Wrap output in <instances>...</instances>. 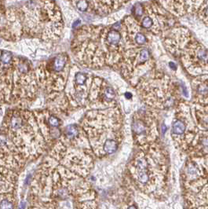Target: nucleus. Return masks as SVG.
Listing matches in <instances>:
<instances>
[{
	"mask_svg": "<svg viewBox=\"0 0 208 209\" xmlns=\"http://www.w3.org/2000/svg\"><path fill=\"white\" fill-rule=\"evenodd\" d=\"M127 2L124 1H88L87 11L96 15L104 16L119 10Z\"/></svg>",
	"mask_w": 208,
	"mask_h": 209,
	"instance_id": "20",
	"label": "nucleus"
},
{
	"mask_svg": "<svg viewBox=\"0 0 208 209\" xmlns=\"http://www.w3.org/2000/svg\"><path fill=\"white\" fill-rule=\"evenodd\" d=\"M24 37L56 42L64 30L60 7L54 1H28L18 7Z\"/></svg>",
	"mask_w": 208,
	"mask_h": 209,
	"instance_id": "4",
	"label": "nucleus"
},
{
	"mask_svg": "<svg viewBox=\"0 0 208 209\" xmlns=\"http://www.w3.org/2000/svg\"><path fill=\"white\" fill-rule=\"evenodd\" d=\"M128 209H137L134 206H130V207L128 208Z\"/></svg>",
	"mask_w": 208,
	"mask_h": 209,
	"instance_id": "30",
	"label": "nucleus"
},
{
	"mask_svg": "<svg viewBox=\"0 0 208 209\" xmlns=\"http://www.w3.org/2000/svg\"><path fill=\"white\" fill-rule=\"evenodd\" d=\"M26 159L0 129V166L13 171L21 169Z\"/></svg>",
	"mask_w": 208,
	"mask_h": 209,
	"instance_id": "17",
	"label": "nucleus"
},
{
	"mask_svg": "<svg viewBox=\"0 0 208 209\" xmlns=\"http://www.w3.org/2000/svg\"><path fill=\"white\" fill-rule=\"evenodd\" d=\"M165 10L177 17H181L186 13L192 12L191 1H163L159 2Z\"/></svg>",
	"mask_w": 208,
	"mask_h": 209,
	"instance_id": "23",
	"label": "nucleus"
},
{
	"mask_svg": "<svg viewBox=\"0 0 208 209\" xmlns=\"http://www.w3.org/2000/svg\"><path fill=\"white\" fill-rule=\"evenodd\" d=\"M82 209H83V208H82Z\"/></svg>",
	"mask_w": 208,
	"mask_h": 209,
	"instance_id": "31",
	"label": "nucleus"
},
{
	"mask_svg": "<svg viewBox=\"0 0 208 209\" xmlns=\"http://www.w3.org/2000/svg\"><path fill=\"white\" fill-rule=\"evenodd\" d=\"M70 57L67 53H59L42 61L35 69L39 87L46 95L63 92L71 71Z\"/></svg>",
	"mask_w": 208,
	"mask_h": 209,
	"instance_id": "8",
	"label": "nucleus"
},
{
	"mask_svg": "<svg viewBox=\"0 0 208 209\" xmlns=\"http://www.w3.org/2000/svg\"><path fill=\"white\" fill-rule=\"evenodd\" d=\"M192 102L208 105V75L195 77L192 82Z\"/></svg>",
	"mask_w": 208,
	"mask_h": 209,
	"instance_id": "19",
	"label": "nucleus"
},
{
	"mask_svg": "<svg viewBox=\"0 0 208 209\" xmlns=\"http://www.w3.org/2000/svg\"><path fill=\"white\" fill-rule=\"evenodd\" d=\"M133 139L140 146L152 144L160 136L159 120L155 112L142 109L135 112L131 121Z\"/></svg>",
	"mask_w": 208,
	"mask_h": 209,
	"instance_id": "12",
	"label": "nucleus"
},
{
	"mask_svg": "<svg viewBox=\"0 0 208 209\" xmlns=\"http://www.w3.org/2000/svg\"><path fill=\"white\" fill-rule=\"evenodd\" d=\"M94 75L72 65L69 77L64 90L72 111L87 108L88 97Z\"/></svg>",
	"mask_w": 208,
	"mask_h": 209,
	"instance_id": "11",
	"label": "nucleus"
},
{
	"mask_svg": "<svg viewBox=\"0 0 208 209\" xmlns=\"http://www.w3.org/2000/svg\"><path fill=\"white\" fill-rule=\"evenodd\" d=\"M6 8L7 7H6V6H5V2L0 1V21L2 18V17L4 16L5 13L6 11Z\"/></svg>",
	"mask_w": 208,
	"mask_h": 209,
	"instance_id": "27",
	"label": "nucleus"
},
{
	"mask_svg": "<svg viewBox=\"0 0 208 209\" xmlns=\"http://www.w3.org/2000/svg\"><path fill=\"white\" fill-rule=\"evenodd\" d=\"M132 12H133V15H132V16H133L137 21H138V20H140L141 17L144 15V13H145V5L137 2V3H136V4L133 6Z\"/></svg>",
	"mask_w": 208,
	"mask_h": 209,
	"instance_id": "26",
	"label": "nucleus"
},
{
	"mask_svg": "<svg viewBox=\"0 0 208 209\" xmlns=\"http://www.w3.org/2000/svg\"><path fill=\"white\" fill-rule=\"evenodd\" d=\"M25 207V202H22V203L21 204V206H20V209H24Z\"/></svg>",
	"mask_w": 208,
	"mask_h": 209,
	"instance_id": "29",
	"label": "nucleus"
},
{
	"mask_svg": "<svg viewBox=\"0 0 208 209\" xmlns=\"http://www.w3.org/2000/svg\"><path fill=\"white\" fill-rule=\"evenodd\" d=\"M79 125L97 157L116 153L123 140V119L118 106L89 110Z\"/></svg>",
	"mask_w": 208,
	"mask_h": 209,
	"instance_id": "2",
	"label": "nucleus"
},
{
	"mask_svg": "<svg viewBox=\"0 0 208 209\" xmlns=\"http://www.w3.org/2000/svg\"><path fill=\"white\" fill-rule=\"evenodd\" d=\"M192 114L200 131H208V105L191 103Z\"/></svg>",
	"mask_w": 208,
	"mask_h": 209,
	"instance_id": "24",
	"label": "nucleus"
},
{
	"mask_svg": "<svg viewBox=\"0 0 208 209\" xmlns=\"http://www.w3.org/2000/svg\"><path fill=\"white\" fill-rule=\"evenodd\" d=\"M33 113L48 147L53 146L61 134L62 130L60 127L62 125V120L57 114L48 109L35 111Z\"/></svg>",
	"mask_w": 208,
	"mask_h": 209,
	"instance_id": "15",
	"label": "nucleus"
},
{
	"mask_svg": "<svg viewBox=\"0 0 208 209\" xmlns=\"http://www.w3.org/2000/svg\"><path fill=\"white\" fill-rule=\"evenodd\" d=\"M120 31L126 50L144 47L148 41L146 31L133 16H127L123 19L120 25Z\"/></svg>",
	"mask_w": 208,
	"mask_h": 209,
	"instance_id": "16",
	"label": "nucleus"
},
{
	"mask_svg": "<svg viewBox=\"0 0 208 209\" xmlns=\"http://www.w3.org/2000/svg\"><path fill=\"white\" fill-rule=\"evenodd\" d=\"M185 70L193 76L208 75V50L196 40H192L180 55Z\"/></svg>",
	"mask_w": 208,
	"mask_h": 209,
	"instance_id": "13",
	"label": "nucleus"
},
{
	"mask_svg": "<svg viewBox=\"0 0 208 209\" xmlns=\"http://www.w3.org/2000/svg\"><path fill=\"white\" fill-rule=\"evenodd\" d=\"M192 39L193 36L187 28L184 27L173 28L165 36V47L174 57H180L185 46Z\"/></svg>",
	"mask_w": 208,
	"mask_h": 209,
	"instance_id": "18",
	"label": "nucleus"
},
{
	"mask_svg": "<svg viewBox=\"0 0 208 209\" xmlns=\"http://www.w3.org/2000/svg\"><path fill=\"white\" fill-rule=\"evenodd\" d=\"M39 88L29 60L0 50V104L24 108L36 99Z\"/></svg>",
	"mask_w": 208,
	"mask_h": 209,
	"instance_id": "1",
	"label": "nucleus"
},
{
	"mask_svg": "<svg viewBox=\"0 0 208 209\" xmlns=\"http://www.w3.org/2000/svg\"><path fill=\"white\" fill-rule=\"evenodd\" d=\"M170 66H171V67H172L173 69H176V65H175V64L174 62L170 63Z\"/></svg>",
	"mask_w": 208,
	"mask_h": 209,
	"instance_id": "28",
	"label": "nucleus"
},
{
	"mask_svg": "<svg viewBox=\"0 0 208 209\" xmlns=\"http://www.w3.org/2000/svg\"><path fill=\"white\" fill-rule=\"evenodd\" d=\"M200 130L192 114L191 103L180 101L176 105L175 115L171 125V137L179 148L188 151Z\"/></svg>",
	"mask_w": 208,
	"mask_h": 209,
	"instance_id": "10",
	"label": "nucleus"
},
{
	"mask_svg": "<svg viewBox=\"0 0 208 209\" xmlns=\"http://www.w3.org/2000/svg\"><path fill=\"white\" fill-rule=\"evenodd\" d=\"M0 129L26 160H34L48 148L33 112L24 108L9 109Z\"/></svg>",
	"mask_w": 208,
	"mask_h": 209,
	"instance_id": "3",
	"label": "nucleus"
},
{
	"mask_svg": "<svg viewBox=\"0 0 208 209\" xmlns=\"http://www.w3.org/2000/svg\"><path fill=\"white\" fill-rule=\"evenodd\" d=\"M117 106L114 89L104 79L94 75L88 97L87 109H104Z\"/></svg>",
	"mask_w": 208,
	"mask_h": 209,
	"instance_id": "14",
	"label": "nucleus"
},
{
	"mask_svg": "<svg viewBox=\"0 0 208 209\" xmlns=\"http://www.w3.org/2000/svg\"><path fill=\"white\" fill-rule=\"evenodd\" d=\"M144 102L152 109H169L180 102L179 87L166 74L152 71L135 87Z\"/></svg>",
	"mask_w": 208,
	"mask_h": 209,
	"instance_id": "7",
	"label": "nucleus"
},
{
	"mask_svg": "<svg viewBox=\"0 0 208 209\" xmlns=\"http://www.w3.org/2000/svg\"><path fill=\"white\" fill-rule=\"evenodd\" d=\"M50 154L59 164L79 176L87 175L93 166L94 153L79 124H70L62 130Z\"/></svg>",
	"mask_w": 208,
	"mask_h": 209,
	"instance_id": "5",
	"label": "nucleus"
},
{
	"mask_svg": "<svg viewBox=\"0 0 208 209\" xmlns=\"http://www.w3.org/2000/svg\"><path fill=\"white\" fill-rule=\"evenodd\" d=\"M155 63L146 47L127 49L124 51L119 66L121 74L133 86L152 71Z\"/></svg>",
	"mask_w": 208,
	"mask_h": 209,
	"instance_id": "9",
	"label": "nucleus"
},
{
	"mask_svg": "<svg viewBox=\"0 0 208 209\" xmlns=\"http://www.w3.org/2000/svg\"><path fill=\"white\" fill-rule=\"evenodd\" d=\"M71 51L80 66L101 69L109 66L110 58L104 39V26L83 25L75 31Z\"/></svg>",
	"mask_w": 208,
	"mask_h": 209,
	"instance_id": "6",
	"label": "nucleus"
},
{
	"mask_svg": "<svg viewBox=\"0 0 208 209\" xmlns=\"http://www.w3.org/2000/svg\"><path fill=\"white\" fill-rule=\"evenodd\" d=\"M195 13L204 23L208 25V1H202Z\"/></svg>",
	"mask_w": 208,
	"mask_h": 209,
	"instance_id": "25",
	"label": "nucleus"
},
{
	"mask_svg": "<svg viewBox=\"0 0 208 209\" xmlns=\"http://www.w3.org/2000/svg\"><path fill=\"white\" fill-rule=\"evenodd\" d=\"M197 157H208V131H200L188 149Z\"/></svg>",
	"mask_w": 208,
	"mask_h": 209,
	"instance_id": "21",
	"label": "nucleus"
},
{
	"mask_svg": "<svg viewBox=\"0 0 208 209\" xmlns=\"http://www.w3.org/2000/svg\"><path fill=\"white\" fill-rule=\"evenodd\" d=\"M17 181L14 171L0 166V194H5L13 190Z\"/></svg>",
	"mask_w": 208,
	"mask_h": 209,
	"instance_id": "22",
	"label": "nucleus"
}]
</instances>
